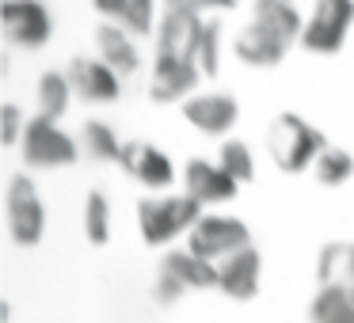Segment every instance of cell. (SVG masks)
Returning a JSON list of instances; mask_svg holds the SVG:
<instances>
[{
  "label": "cell",
  "mask_w": 354,
  "mask_h": 323,
  "mask_svg": "<svg viewBox=\"0 0 354 323\" xmlns=\"http://www.w3.org/2000/svg\"><path fill=\"white\" fill-rule=\"evenodd\" d=\"M267 148H270V160H274L278 168L297 175V171H305V168H316V160H320V153L328 148V141H324V133L316 130V126H308L305 118L278 115L274 126H270V133H267Z\"/></svg>",
  "instance_id": "obj_1"
},
{
  "label": "cell",
  "mask_w": 354,
  "mask_h": 323,
  "mask_svg": "<svg viewBox=\"0 0 354 323\" xmlns=\"http://www.w3.org/2000/svg\"><path fill=\"white\" fill-rule=\"evenodd\" d=\"M198 221H202V206L191 194H179V198H145L138 206V228L149 247H160L168 239L183 236Z\"/></svg>",
  "instance_id": "obj_2"
},
{
  "label": "cell",
  "mask_w": 354,
  "mask_h": 323,
  "mask_svg": "<svg viewBox=\"0 0 354 323\" xmlns=\"http://www.w3.org/2000/svg\"><path fill=\"white\" fill-rule=\"evenodd\" d=\"M354 23V0H316L313 16L305 19L301 46L313 54H339Z\"/></svg>",
  "instance_id": "obj_3"
},
{
  "label": "cell",
  "mask_w": 354,
  "mask_h": 323,
  "mask_svg": "<svg viewBox=\"0 0 354 323\" xmlns=\"http://www.w3.org/2000/svg\"><path fill=\"white\" fill-rule=\"evenodd\" d=\"M252 247V232L236 217H202L191 232H187V251H194L198 259L221 262L229 255Z\"/></svg>",
  "instance_id": "obj_4"
},
{
  "label": "cell",
  "mask_w": 354,
  "mask_h": 323,
  "mask_svg": "<svg viewBox=\"0 0 354 323\" xmlns=\"http://www.w3.org/2000/svg\"><path fill=\"white\" fill-rule=\"evenodd\" d=\"M24 160L31 168H69L80 156V141H73L69 133H62L50 118H31L24 130Z\"/></svg>",
  "instance_id": "obj_5"
},
{
  "label": "cell",
  "mask_w": 354,
  "mask_h": 323,
  "mask_svg": "<svg viewBox=\"0 0 354 323\" xmlns=\"http://www.w3.org/2000/svg\"><path fill=\"white\" fill-rule=\"evenodd\" d=\"M8 232L16 244L35 247L46 232V209H42V198L35 190V183L27 175H16L8 183Z\"/></svg>",
  "instance_id": "obj_6"
},
{
  "label": "cell",
  "mask_w": 354,
  "mask_h": 323,
  "mask_svg": "<svg viewBox=\"0 0 354 323\" xmlns=\"http://www.w3.org/2000/svg\"><path fill=\"white\" fill-rule=\"evenodd\" d=\"M202 16L194 8H168L156 31V57H171V61H194L202 46Z\"/></svg>",
  "instance_id": "obj_7"
},
{
  "label": "cell",
  "mask_w": 354,
  "mask_h": 323,
  "mask_svg": "<svg viewBox=\"0 0 354 323\" xmlns=\"http://www.w3.org/2000/svg\"><path fill=\"white\" fill-rule=\"evenodd\" d=\"M0 23H4V39L19 50H39L50 39V12L39 0H4Z\"/></svg>",
  "instance_id": "obj_8"
},
{
  "label": "cell",
  "mask_w": 354,
  "mask_h": 323,
  "mask_svg": "<svg viewBox=\"0 0 354 323\" xmlns=\"http://www.w3.org/2000/svg\"><path fill=\"white\" fill-rule=\"evenodd\" d=\"M118 164H122L126 175H133L138 183L153 186V190H164V186L176 183V168H171V160L156 145H149V141H126L122 160Z\"/></svg>",
  "instance_id": "obj_9"
},
{
  "label": "cell",
  "mask_w": 354,
  "mask_h": 323,
  "mask_svg": "<svg viewBox=\"0 0 354 323\" xmlns=\"http://www.w3.org/2000/svg\"><path fill=\"white\" fill-rule=\"evenodd\" d=\"M183 115H187V122H191L198 133H206V137H225V133L236 126L240 107H236L232 95L209 92V95H194V99H187Z\"/></svg>",
  "instance_id": "obj_10"
},
{
  "label": "cell",
  "mask_w": 354,
  "mask_h": 323,
  "mask_svg": "<svg viewBox=\"0 0 354 323\" xmlns=\"http://www.w3.org/2000/svg\"><path fill=\"white\" fill-rule=\"evenodd\" d=\"M183 186L198 206H221V202L236 198V179L221 168V164H209V160H191L183 171Z\"/></svg>",
  "instance_id": "obj_11"
},
{
  "label": "cell",
  "mask_w": 354,
  "mask_h": 323,
  "mask_svg": "<svg viewBox=\"0 0 354 323\" xmlns=\"http://www.w3.org/2000/svg\"><path fill=\"white\" fill-rule=\"evenodd\" d=\"M69 84L73 92L80 95L84 103H115L122 84H118V72L111 69L107 61H92V57H73L69 65Z\"/></svg>",
  "instance_id": "obj_12"
},
{
  "label": "cell",
  "mask_w": 354,
  "mask_h": 323,
  "mask_svg": "<svg viewBox=\"0 0 354 323\" xmlns=\"http://www.w3.org/2000/svg\"><path fill=\"white\" fill-rule=\"evenodd\" d=\"M286 50H290V39H282L278 31L263 27L259 19H252L236 39V57L244 65H252V69H270V65H278L286 57Z\"/></svg>",
  "instance_id": "obj_13"
},
{
  "label": "cell",
  "mask_w": 354,
  "mask_h": 323,
  "mask_svg": "<svg viewBox=\"0 0 354 323\" xmlns=\"http://www.w3.org/2000/svg\"><path fill=\"white\" fill-rule=\"evenodd\" d=\"M202 69L198 61H171V57H156L153 65V80H149V95L156 103H176L187 92H194Z\"/></svg>",
  "instance_id": "obj_14"
},
{
  "label": "cell",
  "mask_w": 354,
  "mask_h": 323,
  "mask_svg": "<svg viewBox=\"0 0 354 323\" xmlns=\"http://www.w3.org/2000/svg\"><path fill=\"white\" fill-rule=\"evenodd\" d=\"M217 270H221L217 289H221L225 297L252 300L255 293H259V251H255V247H244V251L221 259V262H217Z\"/></svg>",
  "instance_id": "obj_15"
},
{
  "label": "cell",
  "mask_w": 354,
  "mask_h": 323,
  "mask_svg": "<svg viewBox=\"0 0 354 323\" xmlns=\"http://www.w3.org/2000/svg\"><path fill=\"white\" fill-rule=\"evenodd\" d=\"M160 274L176 277L183 289H214L221 282V270L209 259H198L194 251H168L160 262Z\"/></svg>",
  "instance_id": "obj_16"
},
{
  "label": "cell",
  "mask_w": 354,
  "mask_h": 323,
  "mask_svg": "<svg viewBox=\"0 0 354 323\" xmlns=\"http://www.w3.org/2000/svg\"><path fill=\"white\" fill-rule=\"evenodd\" d=\"M95 46H100V61H107L111 69L118 72V77H130V72H138V46H133V39L122 31V27L115 23H103L100 31H95Z\"/></svg>",
  "instance_id": "obj_17"
},
{
  "label": "cell",
  "mask_w": 354,
  "mask_h": 323,
  "mask_svg": "<svg viewBox=\"0 0 354 323\" xmlns=\"http://www.w3.org/2000/svg\"><path fill=\"white\" fill-rule=\"evenodd\" d=\"M313 323H354V293L351 285H320L308 308Z\"/></svg>",
  "instance_id": "obj_18"
},
{
  "label": "cell",
  "mask_w": 354,
  "mask_h": 323,
  "mask_svg": "<svg viewBox=\"0 0 354 323\" xmlns=\"http://www.w3.org/2000/svg\"><path fill=\"white\" fill-rule=\"evenodd\" d=\"M255 19L270 31H278L282 39H301V12L293 8V0H255Z\"/></svg>",
  "instance_id": "obj_19"
},
{
  "label": "cell",
  "mask_w": 354,
  "mask_h": 323,
  "mask_svg": "<svg viewBox=\"0 0 354 323\" xmlns=\"http://www.w3.org/2000/svg\"><path fill=\"white\" fill-rule=\"evenodd\" d=\"M320 285H354V244H328L316 262Z\"/></svg>",
  "instance_id": "obj_20"
},
{
  "label": "cell",
  "mask_w": 354,
  "mask_h": 323,
  "mask_svg": "<svg viewBox=\"0 0 354 323\" xmlns=\"http://www.w3.org/2000/svg\"><path fill=\"white\" fill-rule=\"evenodd\" d=\"M69 99H73L69 77H62V72H42L39 77V115L57 122L69 110Z\"/></svg>",
  "instance_id": "obj_21"
},
{
  "label": "cell",
  "mask_w": 354,
  "mask_h": 323,
  "mask_svg": "<svg viewBox=\"0 0 354 323\" xmlns=\"http://www.w3.org/2000/svg\"><path fill=\"white\" fill-rule=\"evenodd\" d=\"M80 153H88L95 164H118L122 160V145H118L115 130L103 122H84L80 130Z\"/></svg>",
  "instance_id": "obj_22"
},
{
  "label": "cell",
  "mask_w": 354,
  "mask_h": 323,
  "mask_svg": "<svg viewBox=\"0 0 354 323\" xmlns=\"http://www.w3.org/2000/svg\"><path fill=\"white\" fill-rule=\"evenodd\" d=\"M351 175H354V156L346 153V148H335V145L324 148L320 160H316V179H320L324 186H339Z\"/></svg>",
  "instance_id": "obj_23"
},
{
  "label": "cell",
  "mask_w": 354,
  "mask_h": 323,
  "mask_svg": "<svg viewBox=\"0 0 354 323\" xmlns=\"http://www.w3.org/2000/svg\"><path fill=\"white\" fill-rule=\"evenodd\" d=\"M217 164H221V168L236 179V183H252V175H255L252 148H248L244 141H225L221 153H217Z\"/></svg>",
  "instance_id": "obj_24"
},
{
  "label": "cell",
  "mask_w": 354,
  "mask_h": 323,
  "mask_svg": "<svg viewBox=\"0 0 354 323\" xmlns=\"http://www.w3.org/2000/svg\"><path fill=\"white\" fill-rule=\"evenodd\" d=\"M84 236L92 244H107L111 236V206L103 194H88L84 202Z\"/></svg>",
  "instance_id": "obj_25"
},
{
  "label": "cell",
  "mask_w": 354,
  "mask_h": 323,
  "mask_svg": "<svg viewBox=\"0 0 354 323\" xmlns=\"http://www.w3.org/2000/svg\"><path fill=\"white\" fill-rule=\"evenodd\" d=\"M217 57H221V27L206 23L198 57H194V61H198V69H202V77H217Z\"/></svg>",
  "instance_id": "obj_26"
},
{
  "label": "cell",
  "mask_w": 354,
  "mask_h": 323,
  "mask_svg": "<svg viewBox=\"0 0 354 323\" xmlns=\"http://www.w3.org/2000/svg\"><path fill=\"white\" fill-rule=\"evenodd\" d=\"M153 12H156V0H130L122 12V27L133 35H153Z\"/></svg>",
  "instance_id": "obj_27"
},
{
  "label": "cell",
  "mask_w": 354,
  "mask_h": 323,
  "mask_svg": "<svg viewBox=\"0 0 354 323\" xmlns=\"http://www.w3.org/2000/svg\"><path fill=\"white\" fill-rule=\"evenodd\" d=\"M24 130H27V122L19 115V107L16 103H4L0 107V141L4 145H16V141H24Z\"/></svg>",
  "instance_id": "obj_28"
},
{
  "label": "cell",
  "mask_w": 354,
  "mask_h": 323,
  "mask_svg": "<svg viewBox=\"0 0 354 323\" xmlns=\"http://www.w3.org/2000/svg\"><path fill=\"white\" fill-rule=\"evenodd\" d=\"M156 300H160V304H171V300H179V297H183V285H179L176 282V277H168V274H160V277H156Z\"/></svg>",
  "instance_id": "obj_29"
},
{
  "label": "cell",
  "mask_w": 354,
  "mask_h": 323,
  "mask_svg": "<svg viewBox=\"0 0 354 323\" xmlns=\"http://www.w3.org/2000/svg\"><path fill=\"white\" fill-rule=\"evenodd\" d=\"M168 8H194V12H206V8H236V0H168Z\"/></svg>",
  "instance_id": "obj_30"
},
{
  "label": "cell",
  "mask_w": 354,
  "mask_h": 323,
  "mask_svg": "<svg viewBox=\"0 0 354 323\" xmlns=\"http://www.w3.org/2000/svg\"><path fill=\"white\" fill-rule=\"evenodd\" d=\"M92 4H95V12H103V16L122 19V12H126V4H130V0H92Z\"/></svg>",
  "instance_id": "obj_31"
},
{
  "label": "cell",
  "mask_w": 354,
  "mask_h": 323,
  "mask_svg": "<svg viewBox=\"0 0 354 323\" xmlns=\"http://www.w3.org/2000/svg\"><path fill=\"white\" fill-rule=\"evenodd\" d=\"M351 293H354V285H351Z\"/></svg>",
  "instance_id": "obj_32"
}]
</instances>
